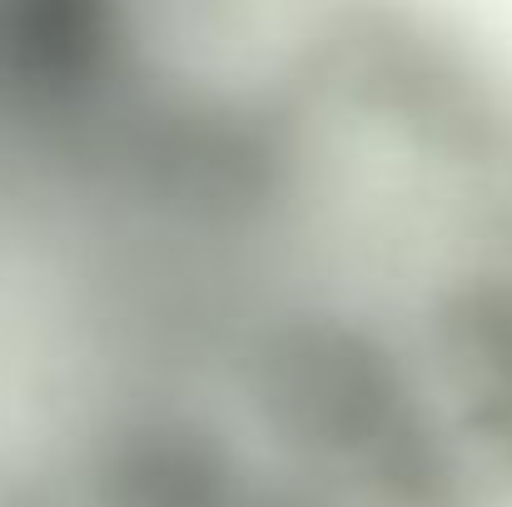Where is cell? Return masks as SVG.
<instances>
[{
	"label": "cell",
	"mask_w": 512,
	"mask_h": 507,
	"mask_svg": "<svg viewBox=\"0 0 512 507\" xmlns=\"http://www.w3.org/2000/svg\"><path fill=\"white\" fill-rule=\"evenodd\" d=\"M219 408L304 507H512V40L224 0Z\"/></svg>",
	"instance_id": "obj_1"
}]
</instances>
